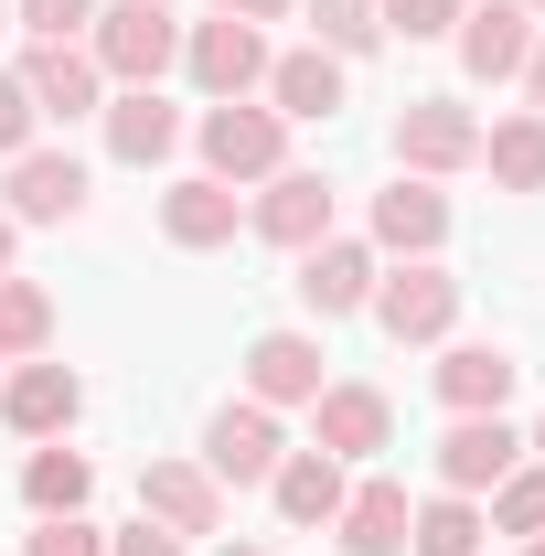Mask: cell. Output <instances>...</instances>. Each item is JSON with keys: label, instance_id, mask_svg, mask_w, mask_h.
Listing matches in <instances>:
<instances>
[{"label": "cell", "instance_id": "7a4b0ae2", "mask_svg": "<svg viewBox=\"0 0 545 556\" xmlns=\"http://www.w3.org/2000/svg\"><path fill=\"white\" fill-rule=\"evenodd\" d=\"M193 150H204L214 182H268V172H289V118L257 108V97H225V108L193 118Z\"/></svg>", "mask_w": 545, "mask_h": 556}, {"label": "cell", "instance_id": "5b68a950", "mask_svg": "<svg viewBox=\"0 0 545 556\" xmlns=\"http://www.w3.org/2000/svg\"><path fill=\"white\" fill-rule=\"evenodd\" d=\"M449 321H460V278L439 257H407V268L375 278V332L385 343H449Z\"/></svg>", "mask_w": 545, "mask_h": 556}, {"label": "cell", "instance_id": "836d02e7", "mask_svg": "<svg viewBox=\"0 0 545 556\" xmlns=\"http://www.w3.org/2000/svg\"><path fill=\"white\" fill-rule=\"evenodd\" d=\"M107 556H182V535H161V525H150V514H139L129 535H107Z\"/></svg>", "mask_w": 545, "mask_h": 556}, {"label": "cell", "instance_id": "f1b7e54d", "mask_svg": "<svg viewBox=\"0 0 545 556\" xmlns=\"http://www.w3.org/2000/svg\"><path fill=\"white\" fill-rule=\"evenodd\" d=\"M481 525L492 535H545V460H514L492 482V503H481Z\"/></svg>", "mask_w": 545, "mask_h": 556}, {"label": "cell", "instance_id": "f35d334b", "mask_svg": "<svg viewBox=\"0 0 545 556\" xmlns=\"http://www.w3.org/2000/svg\"><path fill=\"white\" fill-rule=\"evenodd\" d=\"M214 556H278V546H236V535H225V546H214Z\"/></svg>", "mask_w": 545, "mask_h": 556}, {"label": "cell", "instance_id": "277c9868", "mask_svg": "<svg viewBox=\"0 0 545 556\" xmlns=\"http://www.w3.org/2000/svg\"><path fill=\"white\" fill-rule=\"evenodd\" d=\"M396 172H417V182L481 172V118L460 97H407V108H396Z\"/></svg>", "mask_w": 545, "mask_h": 556}, {"label": "cell", "instance_id": "f546056e", "mask_svg": "<svg viewBox=\"0 0 545 556\" xmlns=\"http://www.w3.org/2000/svg\"><path fill=\"white\" fill-rule=\"evenodd\" d=\"M11 33H33V43H86V33H97V0H11Z\"/></svg>", "mask_w": 545, "mask_h": 556}, {"label": "cell", "instance_id": "4dcf8cb0", "mask_svg": "<svg viewBox=\"0 0 545 556\" xmlns=\"http://www.w3.org/2000/svg\"><path fill=\"white\" fill-rule=\"evenodd\" d=\"M375 11H385V33L439 43V33H460V11H471V0H375Z\"/></svg>", "mask_w": 545, "mask_h": 556}, {"label": "cell", "instance_id": "8992f818", "mask_svg": "<svg viewBox=\"0 0 545 556\" xmlns=\"http://www.w3.org/2000/svg\"><path fill=\"white\" fill-rule=\"evenodd\" d=\"M75 417H86V375H75V364L33 353V364H11V375H0V428H11V439H33V450H43V439H65Z\"/></svg>", "mask_w": 545, "mask_h": 556}, {"label": "cell", "instance_id": "b9f144b4", "mask_svg": "<svg viewBox=\"0 0 545 556\" xmlns=\"http://www.w3.org/2000/svg\"><path fill=\"white\" fill-rule=\"evenodd\" d=\"M524 11H535V22H545V0H524Z\"/></svg>", "mask_w": 545, "mask_h": 556}, {"label": "cell", "instance_id": "9a60e30c", "mask_svg": "<svg viewBox=\"0 0 545 556\" xmlns=\"http://www.w3.org/2000/svg\"><path fill=\"white\" fill-rule=\"evenodd\" d=\"M310 450H332V460H375V450H396V407H385V386H321L310 396Z\"/></svg>", "mask_w": 545, "mask_h": 556}, {"label": "cell", "instance_id": "8d00e7d4", "mask_svg": "<svg viewBox=\"0 0 545 556\" xmlns=\"http://www.w3.org/2000/svg\"><path fill=\"white\" fill-rule=\"evenodd\" d=\"M11 247H22V225H11V214H0V278H11Z\"/></svg>", "mask_w": 545, "mask_h": 556}, {"label": "cell", "instance_id": "2e32d148", "mask_svg": "<svg viewBox=\"0 0 545 556\" xmlns=\"http://www.w3.org/2000/svg\"><path fill=\"white\" fill-rule=\"evenodd\" d=\"M268 97L289 129H310V118H342V97H353V65L342 54H321V43H289V54H268Z\"/></svg>", "mask_w": 545, "mask_h": 556}, {"label": "cell", "instance_id": "e0dca14e", "mask_svg": "<svg viewBox=\"0 0 545 556\" xmlns=\"http://www.w3.org/2000/svg\"><path fill=\"white\" fill-rule=\"evenodd\" d=\"M107 161H129V172H161L172 150H182V108L161 97V86H107Z\"/></svg>", "mask_w": 545, "mask_h": 556}, {"label": "cell", "instance_id": "30bf717a", "mask_svg": "<svg viewBox=\"0 0 545 556\" xmlns=\"http://www.w3.org/2000/svg\"><path fill=\"white\" fill-rule=\"evenodd\" d=\"M535 33H545V22L524 11V0H471L449 43H460V75H471V86H514L524 54H535Z\"/></svg>", "mask_w": 545, "mask_h": 556}, {"label": "cell", "instance_id": "4fadbf2b", "mask_svg": "<svg viewBox=\"0 0 545 556\" xmlns=\"http://www.w3.org/2000/svg\"><path fill=\"white\" fill-rule=\"evenodd\" d=\"M364 247H375V257H439V247H449V193L417 182V172H396V182L375 193V214H364Z\"/></svg>", "mask_w": 545, "mask_h": 556}, {"label": "cell", "instance_id": "cb8c5ba5", "mask_svg": "<svg viewBox=\"0 0 545 556\" xmlns=\"http://www.w3.org/2000/svg\"><path fill=\"white\" fill-rule=\"evenodd\" d=\"M481 172H492L503 193H545V118L535 108H514V118L481 129Z\"/></svg>", "mask_w": 545, "mask_h": 556}, {"label": "cell", "instance_id": "d6986e66", "mask_svg": "<svg viewBox=\"0 0 545 556\" xmlns=\"http://www.w3.org/2000/svg\"><path fill=\"white\" fill-rule=\"evenodd\" d=\"M428 386H439V407L449 417H503L514 407V386H524V364L503 343H449L439 364H428Z\"/></svg>", "mask_w": 545, "mask_h": 556}, {"label": "cell", "instance_id": "603a6c76", "mask_svg": "<svg viewBox=\"0 0 545 556\" xmlns=\"http://www.w3.org/2000/svg\"><path fill=\"white\" fill-rule=\"evenodd\" d=\"M407 482H353L342 492V514H332V546L342 556H407Z\"/></svg>", "mask_w": 545, "mask_h": 556}, {"label": "cell", "instance_id": "60d3db41", "mask_svg": "<svg viewBox=\"0 0 545 556\" xmlns=\"http://www.w3.org/2000/svg\"><path fill=\"white\" fill-rule=\"evenodd\" d=\"M0 33H11V0H0Z\"/></svg>", "mask_w": 545, "mask_h": 556}, {"label": "cell", "instance_id": "5bb4252c", "mask_svg": "<svg viewBox=\"0 0 545 556\" xmlns=\"http://www.w3.org/2000/svg\"><path fill=\"white\" fill-rule=\"evenodd\" d=\"M428 460H439V492H471V503H481V492L524 460V428H514V417H449Z\"/></svg>", "mask_w": 545, "mask_h": 556}, {"label": "cell", "instance_id": "3957f363", "mask_svg": "<svg viewBox=\"0 0 545 556\" xmlns=\"http://www.w3.org/2000/svg\"><path fill=\"white\" fill-rule=\"evenodd\" d=\"M182 75H193V97L225 108V97H257L268 86V33L257 22H182Z\"/></svg>", "mask_w": 545, "mask_h": 556}, {"label": "cell", "instance_id": "ab89813d", "mask_svg": "<svg viewBox=\"0 0 545 556\" xmlns=\"http://www.w3.org/2000/svg\"><path fill=\"white\" fill-rule=\"evenodd\" d=\"M524 556H545V535H524Z\"/></svg>", "mask_w": 545, "mask_h": 556}, {"label": "cell", "instance_id": "83f0119b", "mask_svg": "<svg viewBox=\"0 0 545 556\" xmlns=\"http://www.w3.org/2000/svg\"><path fill=\"white\" fill-rule=\"evenodd\" d=\"M300 11H310V43L342 54V65H364V54L385 43V11H375V0H300Z\"/></svg>", "mask_w": 545, "mask_h": 556}, {"label": "cell", "instance_id": "7402d4cb", "mask_svg": "<svg viewBox=\"0 0 545 556\" xmlns=\"http://www.w3.org/2000/svg\"><path fill=\"white\" fill-rule=\"evenodd\" d=\"M342 492H353V482H342L332 450H289V460L268 471V503H278V525H289V535H332Z\"/></svg>", "mask_w": 545, "mask_h": 556}, {"label": "cell", "instance_id": "4316f807", "mask_svg": "<svg viewBox=\"0 0 545 556\" xmlns=\"http://www.w3.org/2000/svg\"><path fill=\"white\" fill-rule=\"evenodd\" d=\"M54 353V289L43 278H0V364Z\"/></svg>", "mask_w": 545, "mask_h": 556}, {"label": "cell", "instance_id": "44dd1931", "mask_svg": "<svg viewBox=\"0 0 545 556\" xmlns=\"http://www.w3.org/2000/svg\"><path fill=\"white\" fill-rule=\"evenodd\" d=\"M11 75L33 86V108H43V118H97V108H107V75H97L86 43H33Z\"/></svg>", "mask_w": 545, "mask_h": 556}, {"label": "cell", "instance_id": "1f68e13d", "mask_svg": "<svg viewBox=\"0 0 545 556\" xmlns=\"http://www.w3.org/2000/svg\"><path fill=\"white\" fill-rule=\"evenodd\" d=\"M22 556H107V535H97L86 514H43V525L22 535Z\"/></svg>", "mask_w": 545, "mask_h": 556}, {"label": "cell", "instance_id": "7c38bea8", "mask_svg": "<svg viewBox=\"0 0 545 556\" xmlns=\"http://www.w3.org/2000/svg\"><path fill=\"white\" fill-rule=\"evenodd\" d=\"M246 236H268V247H289V257L321 247V236H332V172H300V161L268 172L257 204H246Z\"/></svg>", "mask_w": 545, "mask_h": 556}, {"label": "cell", "instance_id": "9c48e42d", "mask_svg": "<svg viewBox=\"0 0 545 556\" xmlns=\"http://www.w3.org/2000/svg\"><path fill=\"white\" fill-rule=\"evenodd\" d=\"M139 514L161 525V535H225V482H214L204 460H139Z\"/></svg>", "mask_w": 545, "mask_h": 556}, {"label": "cell", "instance_id": "74e56055", "mask_svg": "<svg viewBox=\"0 0 545 556\" xmlns=\"http://www.w3.org/2000/svg\"><path fill=\"white\" fill-rule=\"evenodd\" d=\"M524 460H545V417H535V428H524Z\"/></svg>", "mask_w": 545, "mask_h": 556}, {"label": "cell", "instance_id": "e575fe53", "mask_svg": "<svg viewBox=\"0 0 545 556\" xmlns=\"http://www.w3.org/2000/svg\"><path fill=\"white\" fill-rule=\"evenodd\" d=\"M204 11H225V22H257V33H268V22H289L300 0H204Z\"/></svg>", "mask_w": 545, "mask_h": 556}, {"label": "cell", "instance_id": "484cf974", "mask_svg": "<svg viewBox=\"0 0 545 556\" xmlns=\"http://www.w3.org/2000/svg\"><path fill=\"white\" fill-rule=\"evenodd\" d=\"M481 535H492V525H481L471 492H428L407 514V556H481Z\"/></svg>", "mask_w": 545, "mask_h": 556}, {"label": "cell", "instance_id": "ffe728a7", "mask_svg": "<svg viewBox=\"0 0 545 556\" xmlns=\"http://www.w3.org/2000/svg\"><path fill=\"white\" fill-rule=\"evenodd\" d=\"M321 364H332L321 332H257V343H246V396H257V407H310V396L332 386Z\"/></svg>", "mask_w": 545, "mask_h": 556}, {"label": "cell", "instance_id": "d6a6232c", "mask_svg": "<svg viewBox=\"0 0 545 556\" xmlns=\"http://www.w3.org/2000/svg\"><path fill=\"white\" fill-rule=\"evenodd\" d=\"M33 129H43L33 86H22V75H0V161H22V150H33Z\"/></svg>", "mask_w": 545, "mask_h": 556}, {"label": "cell", "instance_id": "ba28073f", "mask_svg": "<svg viewBox=\"0 0 545 556\" xmlns=\"http://www.w3.org/2000/svg\"><path fill=\"white\" fill-rule=\"evenodd\" d=\"M278 460H289V439H278V407H257V396H225V407L204 417V471H214L225 492L268 482Z\"/></svg>", "mask_w": 545, "mask_h": 556}, {"label": "cell", "instance_id": "ac0fdd59", "mask_svg": "<svg viewBox=\"0 0 545 556\" xmlns=\"http://www.w3.org/2000/svg\"><path fill=\"white\" fill-rule=\"evenodd\" d=\"M236 225H246V193H236V182H214V172H182V182L161 193V236H172L182 257L236 247Z\"/></svg>", "mask_w": 545, "mask_h": 556}, {"label": "cell", "instance_id": "d4e9b609", "mask_svg": "<svg viewBox=\"0 0 545 556\" xmlns=\"http://www.w3.org/2000/svg\"><path fill=\"white\" fill-rule=\"evenodd\" d=\"M86 492H97V471H86V450H65V439H43V450L22 460V503H33V525H43V514H86Z\"/></svg>", "mask_w": 545, "mask_h": 556}, {"label": "cell", "instance_id": "8fae6325", "mask_svg": "<svg viewBox=\"0 0 545 556\" xmlns=\"http://www.w3.org/2000/svg\"><path fill=\"white\" fill-rule=\"evenodd\" d=\"M0 172H11V182H0V193H11V225H75V214H86V193H97V182H86V161H75V150H43V139H33V150H22V161H0Z\"/></svg>", "mask_w": 545, "mask_h": 556}, {"label": "cell", "instance_id": "6da1fadb", "mask_svg": "<svg viewBox=\"0 0 545 556\" xmlns=\"http://www.w3.org/2000/svg\"><path fill=\"white\" fill-rule=\"evenodd\" d=\"M86 54H97L107 86H161V75L182 65V22H172V0H97Z\"/></svg>", "mask_w": 545, "mask_h": 556}, {"label": "cell", "instance_id": "d590c367", "mask_svg": "<svg viewBox=\"0 0 545 556\" xmlns=\"http://www.w3.org/2000/svg\"><path fill=\"white\" fill-rule=\"evenodd\" d=\"M514 86H524V108L545 118V33H535V54H524V75H514Z\"/></svg>", "mask_w": 545, "mask_h": 556}, {"label": "cell", "instance_id": "52a82bcc", "mask_svg": "<svg viewBox=\"0 0 545 556\" xmlns=\"http://www.w3.org/2000/svg\"><path fill=\"white\" fill-rule=\"evenodd\" d=\"M375 278H385V257L364 247V236H321V247H300V311L310 321H353V311H375Z\"/></svg>", "mask_w": 545, "mask_h": 556}]
</instances>
